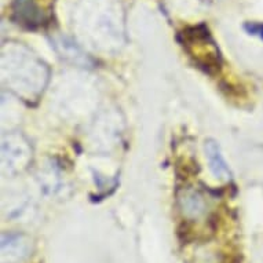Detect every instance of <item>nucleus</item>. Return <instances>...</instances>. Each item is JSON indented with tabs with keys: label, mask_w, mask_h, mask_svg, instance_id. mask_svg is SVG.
Here are the masks:
<instances>
[{
	"label": "nucleus",
	"mask_w": 263,
	"mask_h": 263,
	"mask_svg": "<svg viewBox=\"0 0 263 263\" xmlns=\"http://www.w3.org/2000/svg\"><path fill=\"white\" fill-rule=\"evenodd\" d=\"M247 29L250 30L251 33L260 36L263 39V25H260V24H251V25L248 24V25H247Z\"/></svg>",
	"instance_id": "423d86ee"
},
{
	"label": "nucleus",
	"mask_w": 263,
	"mask_h": 263,
	"mask_svg": "<svg viewBox=\"0 0 263 263\" xmlns=\"http://www.w3.org/2000/svg\"><path fill=\"white\" fill-rule=\"evenodd\" d=\"M205 155H207L210 170L214 174V177L222 181H229L230 179V171L223 156L220 153V149L215 141H207L205 142Z\"/></svg>",
	"instance_id": "39448f33"
},
{
	"label": "nucleus",
	"mask_w": 263,
	"mask_h": 263,
	"mask_svg": "<svg viewBox=\"0 0 263 263\" xmlns=\"http://www.w3.org/2000/svg\"><path fill=\"white\" fill-rule=\"evenodd\" d=\"M14 20L22 25L33 26L40 25L44 21L43 11L37 7L33 0H15L13 6Z\"/></svg>",
	"instance_id": "20e7f679"
},
{
	"label": "nucleus",
	"mask_w": 263,
	"mask_h": 263,
	"mask_svg": "<svg viewBox=\"0 0 263 263\" xmlns=\"http://www.w3.org/2000/svg\"><path fill=\"white\" fill-rule=\"evenodd\" d=\"M30 255V241L22 234H3L2 263H22Z\"/></svg>",
	"instance_id": "7ed1b4c3"
},
{
	"label": "nucleus",
	"mask_w": 263,
	"mask_h": 263,
	"mask_svg": "<svg viewBox=\"0 0 263 263\" xmlns=\"http://www.w3.org/2000/svg\"><path fill=\"white\" fill-rule=\"evenodd\" d=\"M178 207L186 222H200L212 216L211 200L205 192L186 187L178 194Z\"/></svg>",
	"instance_id": "f03ea898"
},
{
	"label": "nucleus",
	"mask_w": 263,
	"mask_h": 263,
	"mask_svg": "<svg viewBox=\"0 0 263 263\" xmlns=\"http://www.w3.org/2000/svg\"><path fill=\"white\" fill-rule=\"evenodd\" d=\"M182 46L194 61L207 72L216 70L220 66V54L216 47L215 42L212 40L208 29L204 26H196L185 29L181 33Z\"/></svg>",
	"instance_id": "f257e3e1"
}]
</instances>
